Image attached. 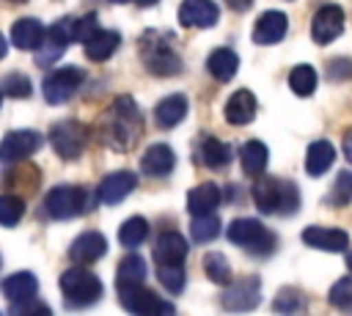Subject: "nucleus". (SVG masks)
<instances>
[{
  "label": "nucleus",
  "instance_id": "obj_22",
  "mask_svg": "<svg viewBox=\"0 0 352 316\" xmlns=\"http://www.w3.org/2000/svg\"><path fill=\"white\" fill-rule=\"evenodd\" d=\"M253 115H256V96L245 88L234 91L226 102V121L234 126H245L253 121Z\"/></svg>",
  "mask_w": 352,
  "mask_h": 316
},
{
  "label": "nucleus",
  "instance_id": "obj_33",
  "mask_svg": "<svg viewBox=\"0 0 352 316\" xmlns=\"http://www.w3.org/2000/svg\"><path fill=\"white\" fill-rule=\"evenodd\" d=\"M217 234H220V220H217L214 212H209V214H192L190 236L195 242H212V239H217Z\"/></svg>",
  "mask_w": 352,
  "mask_h": 316
},
{
  "label": "nucleus",
  "instance_id": "obj_52",
  "mask_svg": "<svg viewBox=\"0 0 352 316\" xmlns=\"http://www.w3.org/2000/svg\"><path fill=\"white\" fill-rule=\"evenodd\" d=\"M0 99H3V96H0Z\"/></svg>",
  "mask_w": 352,
  "mask_h": 316
},
{
  "label": "nucleus",
  "instance_id": "obj_40",
  "mask_svg": "<svg viewBox=\"0 0 352 316\" xmlns=\"http://www.w3.org/2000/svg\"><path fill=\"white\" fill-rule=\"evenodd\" d=\"M99 30V22H96V14H85V16H80V19H72L69 22V33H72V41H80V44H85L94 33Z\"/></svg>",
  "mask_w": 352,
  "mask_h": 316
},
{
  "label": "nucleus",
  "instance_id": "obj_31",
  "mask_svg": "<svg viewBox=\"0 0 352 316\" xmlns=\"http://www.w3.org/2000/svg\"><path fill=\"white\" fill-rule=\"evenodd\" d=\"M267 159H270V151L261 140H248L239 148V162H242V170L248 176H261L267 168Z\"/></svg>",
  "mask_w": 352,
  "mask_h": 316
},
{
  "label": "nucleus",
  "instance_id": "obj_43",
  "mask_svg": "<svg viewBox=\"0 0 352 316\" xmlns=\"http://www.w3.org/2000/svg\"><path fill=\"white\" fill-rule=\"evenodd\" d=\"M333 195H336V201H341V203H349V201H352V170H341V173H338V179H336V184H333Z\"/></svg>",
  "mask_w": 352,
  "mask_h": 316
},
{
  "label": "nucleus",
  "instance_id": "obj_41",
  "mask_svg": "<svg viewBox=\"0 0 352 316\" xmlns=\"http://www.w3.org/2000/svg\"><path fill=\"white\" fill-rule=\"evenodd\" d=\"M272 308H275L278 313H297V311L305 308V300L300 297V291H294V289H283V291L275 297Z\"/></svg>",
  "mask_w": 352,
  "mask_h": 316
},
{
  "label": "nucleus",
  "instance_id": "obj_39",
  "mask_svg": "<svg viewBox=\"0 0 352 316\" xmlns=\"http://www.w3.org/2000/svg\"><path fill=\"white\" fill-rule=\"evenodd\" d=\"M0 91L6 96H11V99H25V96H30V80L25 74H19V71H11V74L3 77Z\"/></svg>",
  "mask_w": 352,
  "mask_h": 316
},
{
  "label": "nucleus",
  "instance_id": "obj_16",
  "mask_svg": "<svg viewBox=\"0 0 352 316\" xmlns=\"http://www.w3.org/2000/svg\"><path fill=\"white\" fill-rule=\"evenodd\" d=\"M302 242L316 247V250H324V253H341L346 250L349 245V234L341 231V228H324V225H308L302 231Z\"/></svg>",
  "mask_w": 352,
  "mask_h": 316
},
{
  "label": "nucleus",
  "instance_id": "obj_11",
  "mask_svg": "<svg viewBox=\"0 0 352 316\" xmlns=\"http://www.w3.org/2000/svg\"><path fill=\"white\" fill-rule=\"evenodd\" d=\"M41 148V135L36 129H14L0 143V159L3 162H19L33 157Z\"/></svg>",
  "mask_w": 352,
  "mask_h": 316
},
{
  "label": "nucleus",
  "instance_id": "obj_3",
  "mask_svg": "<svg viewBox=\"0 0 352 316\" xmlns=\"http://www.w3.org/2000/svg\"><path fill=\"white\" fill-rule=\"evenodd\" d=\"M60 291L69 308H85L102 297V280L91 269H85V264H77L60 275Z\"/></svg>",
  "mask_w": 352,
  "mask_h": 316
},
{
  "label": "nucleus",
  "instance_id": "obj_36",
  "mask_svg": "<svg viewBox=\"0 0 352 316\" xmlns=\"http://www.w3.org/2000/svg\"><path fill=\"white\" fill-rule=\"evenodd\" d=\"M204 272H206V278H209L212 283H217V286H226V283L231 280V267H228L226 256L217 253V250H209V253L204 256Z\"/></svg>",
  "mask_w": 352,
  "mask_h": 316
},
{
  "label": "nucleus",
  "instance_id": "obj_6",
  "mask_svg": "<svg viewBox=\"0 0 352 316\" xmlns=\"http://www.w3.org/2000/svg\"><path fill=\"white\" fill-rule=\"evenodd\" d=\"M118 302L138 316H165L173 313L176 308L165 300H160L154 291L143 289V283H129V286H118Z\"/></svg>",
  "mask_w": 352,
  "mask_h": 316
},
{
  "label": "nucleus",
  "instance_id": "obj_15",
  "mask_svg": "<svg viewBox=\"0 0 352 316\" xmlns=\"http://www.w3.org/2000/svg\"><path fill=\"white\" fill-rule=\"evenodd\" d=\"M138 184V176L129 173V170H116V173H107L102 181H99V190H96V198L102 203H121Z\"/></svg>",
  "mask_w": 352,
  "mask_h": 316
},
{
  "label": "nucleus",
  "instance_id": "obj_32",
  "mask_svg": "<svg viewBox=\"0 0 352 316\" xmlns=\"http://www.w3.org/2000/svg\"><path fill=\"white\" fill-rule=\"evenodd\" d=\"M143 280H146V258L138 253H129L126 258H121L116 286H129V283H143Z\"/></svg>",
  "mask_w": 352,
  "mask_h": 316
},
{
  "label": "nucleus",
  "instance_id": "obj_1",
  "mask_svg": "<svg viewBox=\"0 0 352 316\" xmlns=\"http://www.w3.org/2000/svg\"><path fill=\"white\" fill-rule=\"evenodd\" d=\"M143 135V113L132 96H118L107 113V140L118 151H129Z\"/></svg>",
  "mask_w": 352,
  "mask_h": 316
},
{
  "label": "nucleus",
  "instance_id": "obj_34",
  "mask_svg": "<svg viewBox=\"0 0 352 316\" xmlns=\"http://www.w3.org/2000/svg\"><path fill=\"white\" fill-rule=\"evenodd\" d=\"M148 236V223L143 220V217H129V220H124L121 223V228H118V242L124 245V247H138V245H143V239Z\"/></svg>",
  "mask_w": 352,
  "mask_h": 316
},
{
  "label": "nucleus",
  "instance_id": "obj_7",
  "mask_svg": "<svg viewBox=\"0 0 352 316\" xmlns=\"http://www.w3.org/2000/svg\"><path fill=\"white\" fill-rule=\"evenodd\" d=\"M88 143V126L80 121H58L50 129V146L60 159H77L85 151Z\"/></svg>",
  "mask_w": 352,
  "mask_h": 316
},
{
  "label": "nucleus",
  "instance_id": "obj_14",
  "mask_svg": "<svg viewBox=\"0 0 352 316\" xmlns=\"http://www.w3.org/2000/svg\"><path fill=\"white\" fill-rule=\"evenodd\" d=\"M36 291H38V280L33 278V272H14L11 278L3 280V294H6V300L14 311L33 302Z\"/></svg>",
  "mask_w": 352,
  "mask_h": 316
},
{
  "label": "nucleus",
  "instance_id": "obj_13",
  "mask_svg": "<svg viewBox=\"0 0 352 316\" xmlns=\"http://www.w3.org/2000/svg\"><path fill=\"white\" fill-rule=\"evenodd\" d=\"M69 22H72V19H58L50 30H44L41 44L36 47V52H38V55H36V63H38V66H50L55 58H60V55H63L66 44L72 41Z\"/></svg>",
  "mask_w": 352,
  "mask_h": 316
},
{
  "label": "nucleus",
  "instance_id": "obj_9",
  "mask_svg": "<svg viewBox=\"0 0 352 316\" xmlns=\"http://www.w3.org/2000/svg\"><path fill=\"white\" fill-rule=\"evenodd\" d=\"M82 77H85V71L77 69V66H63V69L52 71V74L44 80V85H41L44 99H47L50 104H63V102H69V99L74 96V91L80 88Z\"/></svg>",
  "mask_w": 352,
  "mask_h": 316
},
{
  "label": "nucleus",
  "instance_id": "obj_24",
  "mask_svg": "<svg viewBox=\"0 0 352 316\" xmlns=\"http://www.w3.org/2000/svg\"><path fill=\"white\" fill-rule=\"evenodd\" d=\"M44 38V25L33 16H25V19H16L11 25V44L19 47V49H36Z\"/></svg>",
  "mask_w": 352,
  "mask_h": 316
},
{
  "label": "nucleus",
  "instance_id": "obj_29",
  "mask_svg": "<svg viewBox=\"0 0 352 316\" xmlns=\"http://www.w3.org/2000/svg\"><path fill=\"white\" fill-rule=\"evenodd\" d=\"M231 157H234V151H231V146H226L223 140H217V137H204V140H201L198 159H201L206 168L223 170V168L231 162Z\"/></svg>",
  "mask_w": 352,
  "mask_h": 316
},
{
  "label": "nucleus",
  "instance_id": "obj_30",
  "mask_svg": "<svg viewBox=\"0 0 352 316\" xmlns=\"http://www.w3.org/2000/svg\"><path fill=\"white\" fill-rule=\"evenodd\" d=\"M118 44H121V36L116 33V30H96L88 41H85V55L91 58V60H107L116 49H118Z\"/></svg>",
  "mask_w": 352,
  "mask_h": 316
},
{
  "label": "nucleus",
  "instance_id": "obj_50",
  "mask_svg": "<svg viewBox=\"0 0 352 316\" xmlns=\"http://www.w3.org/2000/svg\"><path fill=\"white\" fill-rule=\"evenodd\" d=\"M6 3H25V0H6Z\"/></svg>",
  "mask_w": 352,
  "mask_h": 316
},
{
  "label": "nucleus",
  "instance_id": "obj_51",
  "mask_svg": "<svg viewBox=\"0 0 352 316\" xmlns=\"http://www.w3.org/2000/svg\"><path fill=\"white\" fill-rule=\"evenodd\" d=\"M113 3H129V0H113Z\"/></svg>",
  "mask_w": 352,
  "mask_h": 316
},
{
  "label": "nucleus",
  "instance_id": "obj_19",
  "mask_svg": "<svg viewBox=\"0 0 352 316\" xmlns=\"http://www.w3.org/2000/svg\"><path fill=\"white\" fill-rule=\"evenodd\" d=\"M289 30V19L283 11H267L253 25V41L256 44H278Z\"/></svg>",
  "mask_w": 352,
  "mask_h": 316
},
{
  "label": "nucleus",
  "instance_id": "obj_26",
  "mask_svg": "<svg viewBox=\"0 0 352 316\" xmlns=\"http://www.w3.org/2000/svg\"><path fill=\"white\" fill-rule=\"evenodd\" d=\"M184 115H187V96L184 93H170L154 107V118L162 129H173Z\"/></svg>",
  "mask_w": 352,
  "mask_h": 316
},
{
  "label": "nucleus",
  "instance_id": "obj_17",
  "mask_svg": "<svg viewBox=\"0 0 352 316\" xmlns=\"http://www.w3.org/2000/svg\"><path fill=\"white\" fill-rule=\"evenodd\" d=\"M104 253H107V239H104L99 231H85V234H80V236L72 242V247H69V258H72L74 264H94V261H99Z\"/></svg>",
  "mask_w": 352,
  "mask_h": 316
},
{
  "label": "nucleus",
  "instance_id": "obj_46",
  "mask_svg": "<svg viewBox=\"0 0 352 316\" xmlns=\"http://www.w3.org/2000/svg\"><path fill=\"white\" fill-rule=\"evenodd\" d=\"M344 157L352 162V132L346 135V140H344Z\"/></svg>",
  "mask_w": 352,
  "mask_h": 316
},
{
  "label": "nucleus",
  "instance_id": "obj_20",
  "mask_svg": "<svg viewBox=\"0 0 352 316\" xmlns=\"http://www.w3.org/2000/svg\"><path fill=\"white\" fill-rule=\"evenodd\" d=\"M11 168H6V173L0 176V181L11 190H22V192H36L38 190V181H41V173L36 165L30 162H8Z\"/></svg>",
  "mask_w": 352,
  "mask_h": 316
},
{
  "label": "nucleus",
  "instance_id": "obj_28",
  "mask_svg": "<svg viewBox=\"0 0 352 316\" xmlns=\"http://www.w3.org/2000/svg\"><path fill=\"white\" fill-rule=\"evenodd\" d=\"M220 206V187L206 181V184H198L187 192V209L192 214H209Z\"/></svg>",
  "mask_w": 352,
  "mask_h": 316
},
{
  "label": "nucleus",
  "instance_id": "obj_10",
  "mask_svg": "<svg viewBox=\"0 0 352 316\" xmlns=\"http://www.w3.org/2000/svg\"><path fill=\"white\" fill-rule=\"evenodd\" d=\"M261 302V280L258 278H239L228 280L223 291L226 311H253Z\"/></svg>",
  "mask_w": 352,
  "mask_h": 316
},
{
  "label": "nucleus",
  "instance_id": "obj_5",
  "mask_svg": "<svg viewBox=\"0 0 352 316\" xmlns=\"http://www.w3.org/2000/svg\"><path fill=\"white\" fill-rule=\"evenodd\" d=\"M140 60L154 77H176L182 71L179 55L165 44V38L154 30H148L140 38Z\"/></svg>",
  "mask_w": 352,
  "mask_h": 316
},
{
  "label": "nucleus",
  "instance_id": "obj_12",
  "mask_svg": "<svg viewBox=\"0 0 352 316\" xmlns=\"http://www.w3.org/2000/svg\"><path fill=\"white\" fill-rule=\"evenodd\" d=\"M344 30V11L341 5H333V3H324L322 8H316L314 19H311V38L316 44H330L341 36Z\"/></svg>",
  "mask_w": 352,
  "mask_h": 316
},
{
  "label": "nucleus",
  "instance_id": "obj_38",
  "mask_svg": "<svg viewBox=\"0 0 352 316\" xmlns=\"http://www.w3.org/2000/svg\"><path fill=\"white\" fill-rule=\"evenodd\" d=\"M157 278L170 294H179L184 289V264H157Z\"/></svg>",
  "mask_w": 352,
  "mask_h": 316
},
{
  "label": "nucleus",
  "instance_id": "obj_27",
  "mask_svg": "<svg viewBox=\"0 0 352 316\" xmlns=\"http://www.w3.org/2000/svg\"><path fill=\"white\" fill-rule=\"evenodd\" d=\"M333 162H336V148H333V143L316 140V143L308 146V154H305V173H308V176H324Z\"/></svg>",
  "mask_w": 352,
  "mask_h": 316
},
{
  "label": "nucleus",
  "instance_id": "obj_48",
  "mask_svg": "<svg viewBox=\"0 0 352 316\" xmlns=\"http://www.w3.org/2000/svg\"><path fill=\"white\" fill-rule=\"evenodd\" d=\"M135 3H138V5H143V8H146V5H154V3H157V0H135Z\"/></svg>",
  "mask_w": 352,
  "mask_h": 316
},
{
  "label": "nucleus",
  "instance_id": "obj_45",
  "mask_svg": "<svg viewBox=\"0 0 352 316\" xmlns=\"http://www.w3.org/2000/svg\"><path fill=\"white\" fill-rule=\"evenodd\" d=\"M226 3H228V5L234 8V11H248L253 0H226Z\"/></svg>",
  "mask_w": 352,
  "mask_h": 316
},
{
  "label": "nucleus",
  "instance_id": "obj_23",
  "mask_svg": "<svg viewBox=\"0 0 352 316\" xmlns=\"http://www.w3.org/2000/svg\"><path fill=\"white\" fill-rule=\"evenodd\" d=\"M187 258V239L176 231H165L154 245V261L157 264H184Z\"/></svg>",
  "mask_w": 352,
  "mask_h": 316
},
{
  "label": "nucleus",
  "instance_id": "obj_18",
  "mask_svg": "<svg viewBox=\"0 0 352 316\" xmlns=\"http://www.w3.org/2000/svg\"><path fill=\"white\" fill-rule=\"evenodd\" d=\"M220 19V11L212 0H182L179 22L184 27H209Z\"/></svg>",
  "mask_w": 352,
  "mask_h": 316
},
{
  "label": "nucleus",
  "instance_id": "obj_35",
  "mask_svg": "<svg viewBox=\"0 0 352 316\" xmlns=\"http://www.w3.org/2000/svg\"><path fill=\"white\" fill-rule=\"evenodd\" d=\"M289 88H292L297 96H311L314 88H316V71H314V66H308V63L294 66V69L289 71Z\"/></svg>",
  "mask_w": 352,
  "mask_h": 316
},
{
  "label": "nucleus",
  "instance_id": "obj_25",
  "mask_svg": "<svg viewBox=\"0 0 352 316\" xmlns=\"http://www.w3.org/2000/svg\"><path fill=\"white\" fill-rule=\"evenodd\" d=\"M236 69H239V58H236V52L228 49V47H217V49H212V55L206 58V71H209L217 82H228V80L236 74Z\"/></svg>",
  "mask_w": 352,
  "mask_h": 316
},
{
  "label": "nucleus",
  "instance_id": "obj_47",
  "mask_svg": "<svg viewBox=\"0 0 352 316\" xmlns=\"http://www.w3.org/2000/svg\"><path fill=\"white\" fill-rule=\"evenodd\" d=\"M6 52H8V44H6V38H3V36H0V60H3V58H6Z\"/></svg>",
  "mask_w": 352,
  "mask_h": 316
},
{
  "label": "nucleus",
  "instance_id": "obj_4",
  "mask_svg": "<svg viewBox=\"0 0 352 316\" xmlns=\"http://www.w3.org/2000/svg\"><path fill=\"white\" fill-rule=\"evenodd\" d=\"M226 236H228L231 245H236V247H242V250H248V253H253V256H261V258L275 250V236L267 231L264 223H258V220H253V217H239V220H234V223L228 225Z\"/></svg>",
  "mask_w": 352,
  "mask_h": 316
},
{
  "label": "nucleus",
  "instance_id": "obj_8",
  "mask_svg": "<svg viewBox=\"0 0 352 316\" xmlns=\"http://www.w3.org/2000/svg\"><path fill=\"white\" fill-rule=\"evenodd\" d=\"M85 203H88L85 201V190H80L74 184H60V187L50 190L47 198H44V209L55 220H69L74 214H82Z\"/></svg>",
  "mask_w": 352,
  "mask_h": 316
},
{
  "label": "nucleus",
  "instance_id": "obj_44",
  "mask_svg": "<svg viewBox=\"0 0 352 316\" xmlns=\"http://www.w3.org/2000/svg\"><path fill=\"white\" fill-rule=\"evenodd\" d=\"M327 74H330V80H349L352 77V60H346V58L330 60L327 63Z\"/></svg>",
  "mask_w": 352,
  "mask_h": 316
},
{
  "label": "nucleus",
  "instance_id": "obj_42",
  "mask_svg": "<svg viewBox=\"0 0 352 316\" xmlns=\"http://www.w3.org/2000/svg\"><path fill=\"white\" fill-rule=\"evenodd\" d=\"M330 305L333 308H349L352 305V278H341L330 289Z\"/></svg>",
  "mask_w": 352,
  "mask_h": 316
},
{
  "label": "nucleus",
  "instance_id": "obj_21",
  "mask_svg": "<svg viewBox=\"0 0 352 316\" xmlns=\"http://www.w3.org/2000/svg\"><path fill=\"white\" fill-rule=\"evenodd\" d=\"M173 165H176V154H173V148L165 146V143L148 146L146 154H143V159H140V170H143L146 176H154V179L168 176V173L173 170Z\"/></svg>",
  "mask_w": 352,
  "mask_h": 316
},
{
  "label": "nucleus",
  "instance_id": "obj_37",
  "mask_svg": "<svg viewBox=\"0 0 352 316\" xmlns=\"http://www.w3.org/2000/svg\"><path fill=\"white\" fill-rule=\"evenodd\" d=\"M22 214H25V201L19 195H14V192L0 195V225L11 228L22 220Z\"/></svg>",
  "mask_w": 352,
  "mask_h": 316
},
{
  "label": "nucleus",
  "instance_id": "obj_49",
  "mask_svg": "<svg viewBox=\"0 0 352 316\" xmlns=\"http://www.w3.org/2000/svg\"><path fill=\"white\" fill-rule=\"evenodd\" d=\"M346 267H349V272H352V250L346 253Z\"/></svg>",
  "mask_w": 352,
  "mask_h": 316
},
{
  "label": "nucleus",
  "instance_id": "obj_2",
  "mask_svg": "<svg viewBox=\"0 0 352 316\" xmlns=\"http://www.w3.org/2000/svg\"><path fill=\"white\" fill-rule=\"evenodd\" d=\"M250 192H253L258 212H264V214H292L300 209V192L286 179L264 176V179L253 181Z\"/></svg>",
  "mask_w": 352,
  "mask_h": 316
}]
</instances>
